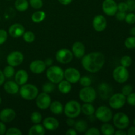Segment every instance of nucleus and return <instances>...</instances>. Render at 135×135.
Listing matches in <instances>:
<instances>
[{
  "label": "nucleus",
  "mask_w": 135,
  "mask_h": 135,
  "mask_svg": "<svg viewBox=\"0 0 135 135\" xmlns=\"http://www.w3.org/2000/svg\"><path fill=\"white\" fill-rule=\"evenodd\" d=\"M82 65L86 71L96 73L102 69L105 63V56L100 52H92L82 57Z\"/></svg>",
  "instance_id": "nucleus-1"
},
{
  "label": "nucleus",
  "mask_w": 135,
  "mask_h": 135,
  "mask_svg": "<svg viewBox=\"0 0 135 135\" xmlns=\"http://www.w3.org/2000/svg\"><path fill=\"white\" fill-rule=\"evenodd\" d=\"M47 79L54 84H58L64 78V71L59 66H50L46 71Z\"/></svg>",
  "instance_id": "nucleus-2"
},
{
  "label": "nucleus",
  "mask_w": 135,
  "mask_h": 135,
  "mask_svg": "<svg viewBox=\"0 0 135 135\" xmlns=\"http://www.w3.org/2000/svg\"><path fill=\"white\" fill-rule=\"evenodd\" d=\"M20 95L26 100H33L36 99L39 93L38 88L31 84H25L19 89Z\"/></svg>",
  "instance_id": "nucleus-3"
},
{
  "label": "nucleus",
  "mask_w": 135,
  "mask_h": 135,
  "mask_svg": "<svg viewBox=\"0 0 135 135\" xmlns=\"http://www.w3.org/2000/svg\"><path fill=\"white\" fill-rule=\"evenodd\" d=\"M63 111L67 117L76 118L81 113V105L76 100H71L65 104Z\"/></svg>",
  "instance_id": "nucleus-4"
},
{
  "label": "nucleus",
  "mask_w": 135,
  "mask_h": 135,
  "mask_svg": "<svg viewBox=\"0 0 135 135\" xmlns=\"http://www.w3.org/2000/svg\"><path fill=\"white\" fill-rule=\"evenodd\" d=\"M95 117L102 122L108 123L113 118V113L109 108L105 105H102L95 111Z\"/></svg>",
  "instance_id": "nucleus-5"
},
{
  "label": "nucleus",
  "mask_w": 135,
  "mask_h": 135,
  "mask_svg": "<svg viewBox=\"0 0 135 135\" xmlns=\"http://www.w3.org/2000/svg\"><path fill=\"white\" fill-rule=\"evenodd\" d=\"M97 94L94 88L90 86H86L82 88L79 92V98L84 103H92L96 100Z\"/></svg>",
  "instance_id": "nucleus-6"
},
{
  "label": "nucleus",
  "mask_w": 135,
  "mask_h": 135,
  "mask_svg": "<svg viewBox=\"0 0 135 135\" xmlns=\"http://www.w3.org/2000/svg\"><path fill=\"white\" fill-rule=\"evenodd\" d=\"M113 125L118 129H125L130 123V119L127 114L123 112H119L113 117Z\"/></svg>",
  "instance_id": "nucleus-7"
},
{
  "label": "nucleus",
  "mask_w": 135,
  "mask_h": 135,
  "mask_svg": "<svg viewBox=\"0 0 135 135\" xmlns=\"http://www.w3.org/2000/svg\"><path fill=\"white\" fill-rule=\"evenodd\" d=\"M113 79L117 83H125L128 80L129 78V71L126 67L121 65L117 67L113 71Z\"/></svg>",
  "instance_id": "nucleus-8"
},
{
  "label": "nucleus",
  "mask_w": 135,
  "mask_h": 135,
  "mask_svg": "<svg viewBox=\"0 0 135 135\" xmlns=\"http://www.w3.org/2000/svg\"><path fill=\"white\" fill-rule=\"evenodd\" d=\"M109 103L110 107L113 109H121L126 103V96L122 93L114 94L109 98Z\"/></svg>",
  "instance_id": "nucleus-9"
},
{
  "label": "nucleus",
  "mask_w": 135,
  "mask_h": 135,
  "mask_svg": "<svg viewBox=\"0 0 135 135\" xmlns=\"http://www.w3.org/2000/svg\"><path fill=\"white\" fill-rule=\"evenodd\" d=\"M56 60L62 64H67L71 63L73 59L72 51L67 48H62L58 50L55 54Z\"/></svg>",
  "instance_id": "nucleus-10"
},
{
  "label": "nucleus",
  "mask_w": 135,
  "mask_h": 135,
  "mask_svg": "<svg viewBox=\"0 0 135 135\" xmlns=\"http://www.w3.org/2000/svg\"><path fill=\"white\" fill-rule=\"evenodd\" d=\"M36 103L38 108L44 110L50 107L51 103V97L48 94L43 92L39 94L36 98Z\"/></svg>",
  "instance_id": "nucleus-11"
},
{
  "label": "nucleus",
  "mask_w": 135,
  "mask_h": 135,
  "mask_svg": "<svg viewBox=\"0 0 135 135\" xmlns=\"http://www.w3.org/2000/svg\"><path fill=\"white\" fill-rule=\"evenodd\" d=\"M24 61V55L20 51H13L7 55V62L8 64L13 67L20 65Z\"/></svg>",
  "instance_id": "nucleus-12"
},
{
  "label": "nucleus",
  "mask_w": 135,
  "mask_h": 135,
  "mask_svg": "<svg viewBox=\"0 0 135 135\" xmlns=\"http://www.w3.org/2000/svg\"><path fill=\"white\" fill-rule=\"evenodd\" d=\"M102 11L108 16H114L117 12V4L114 0H104L102 3Z\"/></svg>",
  "instance_id": "nucleus-13"
},
{
  "label": "nucleus",
  "mask_w": 135,
  "mask_h": 135,
  "mask_svg": "<svg viewBox=\"0 0 135 135\" xmlns=\"http://www.w3.org/2000/svg\"><path fill=\"white\" fill-rule=\"evenodd\" d=\"M64 78L71 84H75L79 81L80 73L76 69L70 67L64 71Z\"/></svg>",
  "instance_id": "nucleus-14"
},
{
  "label": "nucleus",
  "mask_w": 135,
  "mask_h": 135,
  "mask_svg": "<svg viewBox=\"0 0 135 135\" xmlns=\"http://www.w3.org/2000/svg\"><path fill=\"white\" fill-rule=\"evenodd\" d=\"M92 26L94 29L97 32H102L107 26V21L102 15H96L92 21Z\"/></svg>",
  "instance_id": "nucleus-15"
},
{
  "label": "nucleus",
  "mask_w": 135,
  "mask_h": 135,
  "mask_svg": "<svg viewBox=\"0 0 135 135\" xmlns=\"http://www.w3.org/2000/svg\"><path fill=\"white\" fill-rule=\"evenodd\" d=\"M16 113L11 108H5L0 112V120L3 123H9L15 119Z\"/></svg>",
  "instance_id": "nucleus-16"
},
{
  "label": "nucleus",
  "mask_w": 135,
  "mask_h": 135,
  "mask_svg": "<svg viewBox=\"0 0 135 135\" xmlns=\"http://www.w3.org/2000/svg\"><path fill=\"white\" fill-rule=\"evenodd\" d=\"M30 70L34 74H41L45 71L46 65L44 61L42 60H34L29 66Z\"/></svg>",
  "instance_id": "nucleus-17"
},
{
  "label": "nucleus",
  "mask_w": 135,
  "mask_h": 135,
  "mask_svg": "<svg viewBox=\"0 0 135 135\" xmlns=\"http://www.w3.org/2000/svg\"><path fill=\"white\" fill-rule=\"evenodd\" d=\"M25 32V27L19 23L13 24L9 28V35L13 38H19L22 36Z\"/></svg>",
  "instance_id": "nucleus-18"
},
{
  "label": "nucleus",
  "mask_w": 135,
  "mask_h": 135,
  "mask_svg": "<svg viewBox=\"0 0 135 135\" xmlns=\"http://www.w3.org/2000/svg\"><path fill=\"white\" fill-rule=\"evenodd\" d=\"M72 52L74 56L78 59H80L85 55V47L80 42H76L72 46Z\"/></svg>",
  "instance_id": "nucleus-19"
},
{
  "label": "nucleus",
  "mask_w": 135,
  "mask_h": 135,
  "mask_svg": "<svg viewBox=\"0 0 135 135\" xmlns=\"http://www.w3.org/2000/svg\"><path fill=\"white\" fill-rule=\"evenodd\" d=\"M59 121L53 117H46L43 121V126L45 129L50 131H55L59 127Z\"/></svg>",
  "instance_id": "nucleus-20"
},
{
  "label": "nucleus",
  "mask_w": 135,
  "mask_h": 135,
  "mask_svg": "<svg viewBox=\"0 0 135 135\" xmlns=\"http://www.w3.org/2000/svg\"><path fill=\"white\" fill-rule=\"evenodd\" d=\"M98 92L100 93V96L103 100L110 98L112 94V88L106 83H102L98 86Z\"/></svg>",
  "instance_id": "nucleus-21"
},
{
  "label": "nucleus",
  "mask_w": 135,
  "mask_h": 135,
  "mask_svg": "<svg viewBox=\"0 0 135 135\" xmlns=\"http://www.w3.org/2000/svg\"><path fill=\"white\" fill-rule=\"evenodd\" d=\"M28 80V74L25 70H18L15 75V80L19 86L26 84Z\"/></svg>",
  "instance_id": "nucleus-22"
},
{
  "label": "nucleus",
  "mask_w": 135,
  "mask_h": 135,
  "mask_svg": "<svg viewBox=\"0 0 135 135\" xmlns=\"http://www.w3.org/2000/svg\"><path fill=\"white\" fill-rule=\"evenodd\" d=\"M4 90L9 94H16L19 92V85L16 82L7 81L4 84Z\"/></svg>",
  "instance_id": "nucleus-23"
},
{
  "label": "nucleus",
  "mask_w": 135,
  "mask_h": 135,
  "mask_svg": "<svg viewBox=\"0 0 135 135\" xmlns=\"http://www.w3.org/2000/svg\"><path fill=\"white\" fill-rule=\"evenodd\" d=\"M46 133V129L40 123L36 124L30 127L28 134L29 135H44Z\"/></svg>",
  "instance_id": "nucleus-24"
},
{
  "label": "nucleus",
  "mask_w": 135,
  "mask_h": 135,
  "mask_svg": "<svg viewBox=\"0 0 135 135\" xmlns=\"http://www.w3.org/2000/svg\"><path fill=\"white\" fill-rule=\"evenodd\" d=\"M49 108L51 113L55 115L61 114L64 109L63 104L59 101H54L51 102Z\"/></svg>",
  "instance_id": "nucleus-25"
},
{
  "label": "nucleus",
  "mask_w": 135,
  "mask_h": 135,
  "mask_svg": "<svg viewBox=\"0 0 135 135\" xmlns=\"http://www.w3.org/2000/svg\"><path fill=\"white\" fill-rule=\"evenodd\" d=\"M58 84H58V89L61 93L67 94L71 91V89H72L71 83L67 80H61Z\"/></svg>",
  "instance_id": "nucleus-26"
},
{
  "label": "nucleus",
  "mask_w": 135,
  "mask_h": 135,
  "mask_svg": "<svg viewBox=\"0 0 135 135\" xmlns=\"http://www.w3.org/2000/svg\"><path fill=\"white\" fill-rule=\"evenodd\" d=\"M100 133L104 135H113L115 134V128L111 124L108 123H104L101 126Z\"/></svg>",
  "instance_id": "nucleus-27"
},
{
  "label": "nucleus",
  "mask_w": 135,
  "mask_h": 135,
  "mask_svg": "<svg viewBox=\"0 0 135 135\" xmlns=\"http://www.w3.org/2000/svg\"><path fill=\"white\" fill-rule=\"evenodd\" d=\"M29 7V2L27 0H16L15 2V7L17 11L23 12L27 10Z\"/></svg>",
  "instance_id": "nucleus-28"
},
{
  "label": "nucleus",
  "mask_w": 135,
  "mask_h": 135,
  "mask_svg": "<svg viewBox=\"0 0 135 135\" xmlns=\"http://www.w3.org/2000/svg\"><path fill=\"white\" fill-rule=\"evenodd\" d=\"M81 112L86 115H92L95 113L94 106L90 103H85L81 106Z\"/></svg>",
  "instance_id": "nucleus-29"
},
{
  "label": "nucleus",
  "mask_w": 135,
  "mask_h": 135,
  "mask_svg": "<svg viewBox=\"0 0 135 135\" xmlns=\"http://www.w3.org/2000/svg\"><path fill=\"white\" fill-rule=\"evenodd\" d=\"M45 18H46V13L43 11H38L34 12L32 15L31 17L33 22H36V23L42 22L45 19Z\"/></svg>",
  "instance_id": "nucleus-30"
},
{
  "label": "nucleus",
  "mask_w": 135,
  "mask_h": 135,
  "mask_svg": "<svg viewBox=\"0 0 135 135\" xmlns=\"http://www.w3.org/2000/svg\"><path fill=\"white\" fill-rule=\"evenodd\" d=\"M75 129L78 133H84L88 129V124L85 121L83 120H79V121L75 122Z\"/></svg>",
  "instance_id": "nucleus-31"
},
{
  "label": "nucleus",
  "mask_w": 135,
  "mask_h": 135,
  "mask_svg": "<svg viewBox=\"0 0 135 135\" xmlns=\"http://www.w3.org/2000/svg\"><path fill=\"white\" fill-rule=\"evenodd\" d=\"M30 120L34 124H38L42 121V116L38 112H34L30 115Z\"/></svg>",
  "instance_id": "nucleus-32"
},
{
  "label": "nucleus",
  "mask_w": 135,
  "mask_h": 135,
  "mask_svg": "<svg viewBox=\"0 0 135 135\" xmlns=\"http://www.w3.org/2000/svg\"><path fill=\"white\" fill-rule=\"evenodd\" d=\"M24 40L27 43H32L35 40V34L31 31H26L22 35Z\"/></svg>",
  "instance_id": "nucleus-33"
},
{
  "label": "nucleus",
  "mask_w": 135,
  "mask_h": 135,
  "mask_svg": "<svg viewBox=\"0 0 135 135\" xmlns=\"http://www.w3.org/2000/svg\"><path fill=\"white\" fill-rule=\"evenodd\" d=\"M3 75L6 78H11L15 75V69L14 67L11 65L6 66L3 69Z\"/></svg>",
  "instance_id": "nucleus-34"
},
{
  "label": "nucleus",
  "mask_w": 135,
  "mask_h": 135,
  "mask_svg": "<svg viewBox=\"0 0 135 135\" xmlns=\"http://www.w3.org/2000/svg\"><path fill=\"white\" fill-rule=\"evenodd\" d=\"M120 62H121V65L128 68L132 64V58L129 55H124L121 57Z\"/></svg>",
  "instance_id": "nucleus-35"
},
{
  "label": "nucleus",
  "mask_w": 135,
  "mask_h": 135,
  "mask_svg": "<svg viewBox=\"0 0 135 135\" xmlns=\"http://www.w3.org/2000/svg\"><path fill=\"white\" fill-rule=\"evenodd\" d=\"M55 86L54 85V83H51L50 81V83H46L42 86V90L44 92H46V93H51L55 89Z\"/></svg>",
  "instance_id": "nucleus-36"
},
{
  "label": "nucleus",
  "mask_w": 135,
  "mask_h": 135,
  "mask_svg": "<svg viewBox=\"0 0 135 135\" xmlns=\"http://www.w3.org/2000/svg\"><path fill=\"white\" fill-rule=\"evenodd\" d=\"M125 46L128 49L135 48V36L128 37L125 41Z\"/></svg>",
  "instance_id": "nucleus-37"
},
{
  "label": "nucleus",
  "mask_w": 135,
  "mask_h": 135,
  "mask_svg": "<svg viewBox=\"0 0 135 135\" xmlns=\"http://www.w3.org/2000/svg\"><path fill=\"white\" fill-rule=\"evenodd\" d=\"M79 82H80V85L83 86V87L90 86L92 84V79L87 76H82V77L80 76Z\"/></svg>",
  "instance_id": "nucleus-38"
},
{
  "label": "nucleus",
  "mask_w": 135,
  "mask_h": 135,
  "mask_svg": "<svg viewBox=\"0 0 135 135\" xmlns=\"http://www.w3.org/2000/svg\"><path fill=\"white\" fill-rule=\"evenodd\" d=\"M29 5L35 9H41L43 6L42 0H29Z\"/></svg>",
  "instance_id": "nucleus-39"
},
{
  "label": "nucleus",
  "mask_w": 135,
  "mask_h": 135,
  "mask_svg": "<svg viewBox=\"0 0 135 135\" xmlns=\"http://www.w3.org/2000/svg\"><path fill=\"white\" fill-rule=\"evenodd\" d=\"M125 22L129 25H133L135 23V13H129L126 15L125 18Z\"/></svg>",
  "instance_id": "nucleus-40"
},
{
  "label": "nucleus",
  "mask_w": 135,
  "mask_h": 135,
  "mask_svg": "<svg viewBox=\"0 0 135 135\" xmlns=\"http://www.w3.org/2000/svg\"><path fill=\"white\" fill-rule=\"evenodd\" d=\"M6 135H21L22 134V133L21 131V130L15 127H11L6 131L5 133Z\"/></svg>",
  "instance_id": "nucleus-41"
},
{
  "label": "nucleus",
  "mask_w": 135,
  "mask_h": 135,
  "mask_svg": "<svg viewBox=\"0 0 135 135\" xmlns=\"http://www.w3.org/2000/svg\"><path fill=\"white\" fill-rule=\"evenodd\" d=\"M133 86L130 84H127V85L124 86L123 87L122 90H121V93L125 96H127L128 95L130 94L131 92H133Z\"/></svg>",
  "instance_id": "nucleus-42"
},
{
  "label": "nucleus",
  "mask_w": 135,
  "mask_h": 135,
  "mask_svg": "<svg viewBox=\"0 0 135 135\" xmlns=\"http://www.w3.org/2000/svg\"><path fill=\"white\" fill-rule=\"evenodd\" d=\"M126 102L131 106H135V92H131L126 98Z\"/></svg>",
  "instance_id": "nucleus-43"
},
{
  "label": "nucleus",
  "mask_w": 135,
  "mask_h": 135,
  "mask_svg": "<svg viewBox=\"0 0 135 135\" xmlns=\"http://www.w3.org/2000/svg\"><path fill=\"white\" fill-rule=\"evenodd\" d=\"M84 133L85 135H100L101 133L99 129L96 127H92L89 129H87Z\"/></svg>",
  "instance_id": "nucleus-44"
},
{
  "label": "nucleus",
  "mask_w": 135,
  "mask_h": 135,
  "mask_svg": "<svg viewBox=\"0 0 135 135\" xmlns=\"http://www.w3.org/2000/svg\"><path fill=\"white\" fill-rule=\"evenodd\" d=\"M7 32L3 29H0V45L6 42L7 39Z\"/></svg>",
  "instance_id": "nucleus-45"
},
{
  "label": "nucleus",
  "mask_w": 135,
  "mask_h": 135,
  "mask_svg": "<svg viewBox=\"0 0 135 135\" xmlns=\"http://www.w3.org/2000/svg\"><path fill=\"white\" fill-rule=\"evenodd\" d=\"M127 5L128 11L133 12L135 11V0H127Z\"/></svg>",
  "instance_id": "nucleus-46"
},
{
  "label": "nucleus",
  "mask_w": 135,
  "mask_h": 135,
  "mask_svg": "<svg viewBox=\"0 0 135 135\" xmlns=\"http://www.w3.org/2000/svg\"><path fill=\"white\" fill-rule=\"evenodd\" d=\"M126 12H122V11H117V12L116 13V14L115 15L116 18L117 20L119 21H123L125 20V17H126Z\"/></svg>",
  "instance_id": "nucleus-47"
},
{
  "label": "nucleus",
  "mask_w": 135,
  "mask_h": 135,
  "mask_svg": "<svg viewBox=\"0 0 135 135\" xmlns=\"http://www.w3.org/2000/svg\"><path fill=\"white\" fill-rule=\"evenodd\" d=\"M117 9L119 11L127 12L128 11L127 5L126 2H121L117 5Z\"/></svg>",
  "instance_id": "nucleus-48"
},
{
  "label": "nucleus",
  "mask_w": 135,
  "mask_h": 135,
  "mask_svg": "<svg viewBox=\"0 0 135 135\" xmlns=\"http://www.w3.org/2000/svg\"><path fill=\"white\" fill-rule=\"evenodd\" d=\"M6 126L4 124L3 122L1 121L0 122V135H3L6 133Z\"/></svg>",
  "instance_id": "nucleus-49"
},
{
  "label": "nucleus",
  "mask_w": 135,
  "mask_h": 135,
  "mask_svg": "<svg viewBox=\"0 0 135 135\" xmlns=\"http://www.w3.org/2000/svg\"><path fill=\"white\" fill-rule=\"evenodd\" d=\"M75 122H76V121L73 119V118H69V117H68V119L66 121L67 125L69 127H73L74 125H75Z\"/></svg>",
  "instance_id": "nucleus-50"
},
{
  "label": "nucleus",
  "mask_w": 135,
  "mask_h": 135,
  "mask_svg": "<svg viewBox=\"0 0 135 135\" xmlns=\"http://www.w3.org/2000/svg\"><path fill=\"white\" fill-rule=\"evenodd\" d=\"M67 135H76L77 134V132L75 129H69L67 132L65 133Z\"/></svg>",
  "instance_id": "nucleus-51"
},
{
  "label": "nucleus",
  "mask_w": 135,
  "mask_h": 135,
  "mask_svg": "<svg viewBox=\"0 0 135 135\" xmlns=\"http://www.w3.org/2000/svg\"><path fill=\"white\" fill-rule=\"evenodd\" d=\"M44 63L45 64H46V67H50V66H51V65L53 64V63H54V61H53V59H51V58H47V59H46V60L44 61Z\"/></svg>",
  "instance_id": "nucleus-52"
},
{
  "label": "nucleus",
  "mask_w": 135,
  "mask_h": 135,
  "mask_svg": "<svg viewBox=\"0 0 135 135\" xmlns=\"http://www.w3.org/2000/svg\"><path fill=\"white\" fill-rule=\"evenodd\" d=\"M128 135H135V126L131 127L127 132Z\"/></svg>",
  "instance_id": "nucleus-53"
},
{
  "label": "nucleus",
  "mask_w": 135,
  "mask_h": 135,
  "mask_svg": "<svg viewBox=\"0 0 135 135\" xmlns=\"http://www.w3.org/2000/svg\"><path fill=\"white\" fill-rule=\"evenodd\" d=\"M115 135H127V133L126 131L123 130V129H119L117 131H115Z\"/></svg>",
  "instance_id": "nucleus-54"
},
{
  "label": "nucleus",
  "mask_w": 135,
  "mask_h": 135,
  "mask_svg": "<svg viewBox=\"0 0 135 135\" xmlns=\"http://www.w3.org/2000/svg\"><path fill=\"white\" fill-rule=\"evenodd\" d=\"M61 4L63 5H68L73 1V0H58Z\"/></svg>",
  "instance_id": "nucleus-55"
},
{
  "label": "nucleus",
  "mask_w": 135,
  "mask_h": 135,
  "mask_svg": "<svg viewBox=\"0 0 135 135\" xmlns=\"http://www.w3.org/2000/svg\"><path fill=\"white\" fill-rule=\"evenodd\" d=\"M5 77L3 75V71H1L0 70V86L2 85L4 83V82H5Z\"/></svg>",
  "instance_id": "nucleus-56"
},
{
  "label": "nucleus",
  "mask_w": 135,
  "mask_h": 135,
  "mask_svg": "<svg viewBox=\"0 0 135 135\" xmlns=\"http://www.w3.org/2000/svg\"><path fill=\"white\" fill-rule=\"evenodd\" d=\"M130 34L133 36H135V27H133L130 30Z\"/></svg>",
  "instance_id": "nucleus-57"
},
{
  "label": "nucleus",
  "mask_w": 135,
  "mask_h": 135,
  "mask_svg": "<svg viewBox=\"0 0 135 135\" xmlns=\"http://www.w3.org/2000/svg\"><path fill=\"white\" fill-rule=\"evenodd\" d=\"M133 124H134V125L135 126V119H134V121H133Z\"/></svg>",
  "instance_id": "nucleus-58"
},
{
  "label": "nucleus",
  "mask_w": 135,
  "mask_h": 135,
  "mask_svg": "<svg viewBox=\"0 0 135 135\" xmlns=\"http://www.w3.org/2000/svg\"><path fill=\"white\" fill-rule=\"evenodd\" d=\"M1 97H0V104H1Z\"/></svg>",
  "instance_id": "nucleus-59"
},
{
  "label": "nucleus",
  "mask_w": 135,
  "mask_h": 135,
  "mask_svg": "<svg viewBox=\"0 0 135 135\" xmlns=\"http://www.w3.org/2000/svg\"><path fill=\"white\" fill-rule=\"evenodd\" d=\"M8 1H10V0H8Z\"/></svg>",
  "instance_id": "nucleus-60"
},
{
  "label": "nucleus",
  "mask_w": 135,
  "mask_h": 135,
  "mask_svg": "<svg viewBox=\"0 0 135 135\" xmlns=\"http://www.w3.org/2000/svg\"></svg>",
  "instance_id": "nucleus-61"
}]
</instances>
